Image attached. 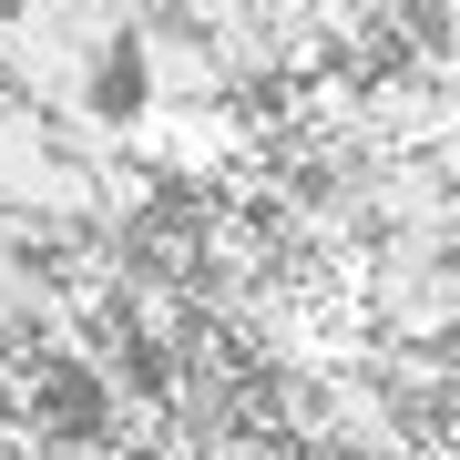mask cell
<instances>
[{"label":"cell","instance_id":"2","mask_svg":"<svg viewBox=\"0 0 460 460\" xmlns=\"http://www.w3.org/2000/svg\"><path fill=\"white\" fill-rule=\"evenodd\" d=\"M348 307H358L368 348H420V358H450L460 348V256L440 226L420 235H378V246L348 266Z\"/></svg>","mask_w":460,"mask_h":460},{"label":"cell","instance_id":"3","mask_svg":"<svg viewBox=\"0 0 460 460\" xmlns=\"http://www.w3.org/2000/svg\"><path fill=\"white\" fill-rule=\"evenodd\" d=\"M133 72H144V102L154 113H195V102H246L235 93V72L215 62L205 31H184V21L164 11V0H144V21H133Z\"/></svg>","mask_w":460,"mask_h":460},{"label":"cell","instance_id":"1","mask_svg":"<svg viewBox=\"0 0 460 460\" xmlns=\"http://www.w3.org/2000/svg\"><path fill=\"white\" fill-rule=\"evenodd\" d=\"M144 0H0V93L41 102L51 123L102 113V72L133 51Z\"/></svg>","mask_w":460,"mask_h":460},{"label":"cell","instance_id":"4","mask_svg":"<svg viewBox=\"0 0 460 460\" xmlns=\"http://www.w3.org/2000/svg\"><path fill=\"white\" fill-rule=\"evenodd\" d=\"M133 460H296L277 440V420H246V429H205V440H144Z\"/></svg>","mask_w":460,"mask_h":460}]
</instances>
